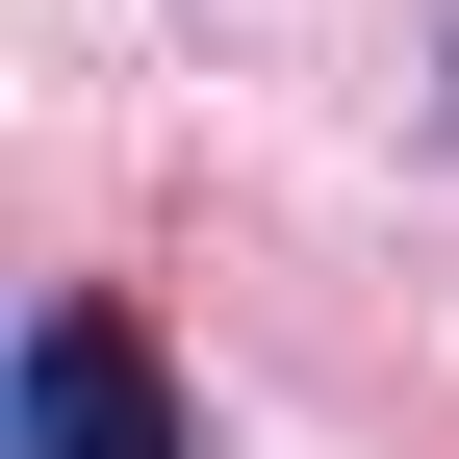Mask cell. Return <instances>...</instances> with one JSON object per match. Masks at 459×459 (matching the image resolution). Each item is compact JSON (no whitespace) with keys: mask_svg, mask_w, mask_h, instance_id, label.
<instances>
[{"mask_svg":"<svg viewBox=\"0 0 459 459\" xmlns=\"http://www.w3.org/2000/svg\"><path fill=\"white\" fill-rule=\"evenodd\" d=\"M26 459H179V383L128 307H26Z\"/></svg>","mask_w":459,"mask_h":459,"instance_id":"cell-1","label":"cell"}]
</instances>
